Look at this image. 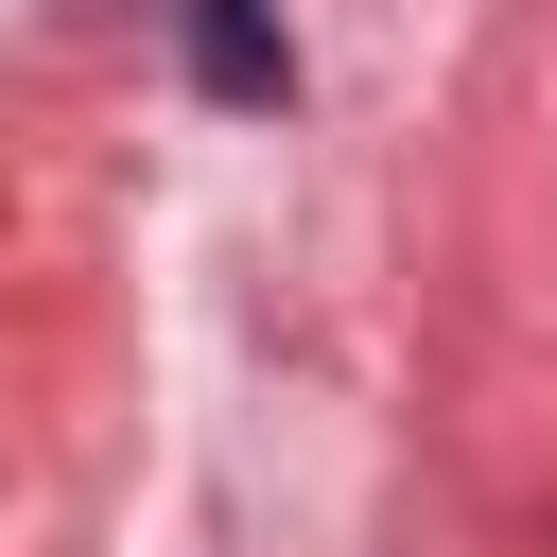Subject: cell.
Returning <instances> with one entry per match:
<instances>
[{
  "mask_svg": "<svg viewBox=\"0 0 557 557\" xmlns=\"http://www.w3.org/2000/svg\"><path fill=\"white\" fill-rule=\"evenodd\" d=\"M191 87H209V104H296L278 17H261V0H191Z\"/></svg>",
  "mask_w": 557,
  "mask_h": 557,
  "instance_id": "obj_1",
  "label": "cell"
}]
</instances>
